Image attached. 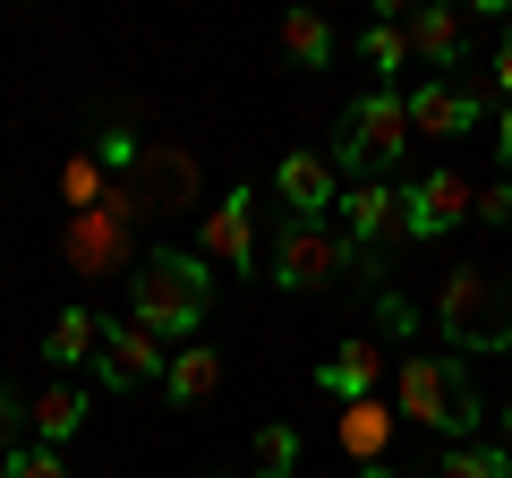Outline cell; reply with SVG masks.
<instances>
[{"label": "cell", "mask_w": 512, "mask_h": 478, "mask_svg": "<svg viewBox=\"0 0 512 478\" xmlns=\"http://www.w3.org/2000/svg\"><path fill=\"white\" fill-rule=\"evenodd\" d=\"M205 308H214V265H205V257H188V248H154V257L128 265V316H137L154 342L197 333Z\"/></svg>", "instance_id": "obj_1"}, {"label": "cell", "mask_w": 512, "mask_h": 478, "mask_svg": "<svg viewBox=\"0 0 512 478\" xmlns=\"http://www.w3.org/2000/svg\"><path fill=\"white\" fill-rule=\"evenodd\" d=\"M393 419H410V427H427V436H453V444H470V427L487 419V402H478V385H470V368L461 359H402L393 368Z\"/></svg>", "instance_id": "obj_2"}, {"label": "cell", "mask_w": 512, "mask_h": 478, "mask_svg": "<svg viewBox=\"0 0 512 478\" xmlns=\"http://www.w3.org/2000/svg\"><path fill=\"white\" fill-rule=\"evenodd\" d=\"M436 333L470 359V350H512V316H504V282L487 265H453L436 282Z\"/></svg>", "instance_id": "obj_3"}, {"label": "cell", "mask_w": 512, "mask_h": 478, "mask_svg": "<svg viewBox=\"0 0 512 478\" xmlns=\"http://www.w3.org/2000/svg\"><path fill=\"white\" fill-rule=\"evenodd\" d=\"M402 154H410V94H402V86H367L359 103H350V120H342L333 171H350V180H376V171H393Z\"/></svg>", "instance_id": "obj_4"}, {"label": "cell", "mask_w": 512, "mask_h": 478, "mask_svg": "<svg viewBox=\"0 0 512 478\" xmlns=\"http://www.w3.org/2000/svg\"><path fill=\"white\" fill-rule=\"evenodd\" d=\"M350 265H359L350 231H333V222H282V239H274V282L282 291H333Z\"/></svg>", "instance_id": "obj_5"}, {"label": "cell", "mask_w": 512, "mask_h": 478, "mask_svg": "<svg viewBox=\"0 0 512 478\" xmlns=\"http://www.w3.org/2000/svg\"><path fill=\"white\" fill-rule=\"evenodd\" d=\"M128 188H137V205H154V214H180V205H197L205 171L188 146H171V137H154L146 154H137V171H128Z\"/></svg>", "instance_id": "obj_6"}, {"label": "cell", "mask_w": 512, "mask_h": 478, "mask_svg": "<svg viewBox=\"0 0 512 478\" xmlns=\"http://www.w3.org/2000/svg\"><path fill=\"white\" fill-rule=\"evenodd\" d=\"M163 342H154L137 316H120V325H103V359H94V376H103L111 393H137V385H163Z\"/></svg>", "instance_id": "obj_7"}, {"label": "cell", "mask_w": 512, "mask_h": 478, "mask_svg": "<svg viewBox=\"0 0 512 478\" xmlns=\"http://www.w3.org/2000/svg\"><path fill=\"white\" fill-rule=\"evenodd\" d=\"M470 214H478V188L461 180V171H427V180L402 197V231L410 239H444V231H461Z\"/></svg>", "instance_id": "obj_8"}, {"label": "cell", "mask_w": 512, "mask_h": 478, "mask_svg": "<svg viewBox=\"0 0 512 478\" xmlns=\"http://www.w3.org/2000/svg\"><path fill=\"white\" fill-rule=\"evenodd\" d=\"M487 111H495L487 86H444V77H427V86H410V137H470Z\"/></svg>", "instance_id": "obj_9"}, {"label": "cell", "mask_w": 512, "mask_h": 478, "mask_svg": "<svg viewBox=\"0 0 512 478\" xmlns=\"http://www.w3.org/2000/svg\"><path fill=\"white\" fill-rule=\"evenodd\" d=\"M274 197H282L291 222H325L333 205H342V180H333L325 154H282V163H274Z\"/></svg>", "instance_id": "obj_10"}, {"label": "cell", "mask_w": 512, "mask_h": 478, "mask_svg": "<svg viewBox=\"0 0 512 478\" xmlns=\"http://www.w3.org/2000/svg\"><path fill=\"white\" fill-rule=\"evenodd\" d=\"M248 188H231L222 205H205V265H222V274H248L256 265V214H248Z\"/></svg>", "instance_id": "obj_11"}, {"label": "cell", "mask_w": 512, "mask_h": 478, "mask_svg": "<svg viewBox=\"0 0 512 478\" xmlns=\"http://www.w3.org/2000/svg\"><path fill=\"white\" fill-rule=\"evenodd\" d=\"M333 214H342V231H350V248H359V257L376 248V239H393V231H402V197H393L384 180H350Z\"/></svg>", "instance_id": "obj_12"}, {"label": "cell", "mask_w": 512, "mask_h": 478, "mask_svg": "<svg viewBox=\"0 0 512 478\" xmlns=\"http://www.w3.org/2000/svg\"><path fill=\"white\" fill-rule=\"evenodd\" d=\"M316 385H325L333 402H376V385H384V350L359 333V342H342L325 368H316Z\"/></svg>", "instance_id": "obj_13"}, {"label": "cell", "mask_w": 512, "mask_h": 478, "mask_svg": "<svg viewBox=\"0 0 512 478\" xmlns=\"http://www.w3.org/2000/svg\"><path fill=\"white\" fill-rule=\"evenodd\" d=\"M333 436H342V453L359 461V470H376V461H384V444H393V410H384V402H342Z\"/></svg>", "instance_id": "obj_14"}, {"label": "cell", "mask_w": 512, "mask_h": 478, "mask_svg": "<svg viewBox=\"0 0 512 478\" xmlns=\"http://www.w3.org/2000/svg\"><path fill=\"white\" fill-rule=\"evenodd\" d=\"M402 35H410V60H427V69H453V60H461V18H453V9H436V0L410 9Z\"/></svg>", "instance_id": "obj_15"}, {"label": "cell", "mask_w": 512, "mask_h": 478, "mask_svg": "<svg viewBox=\"0 0 512 478\" xmlns=\"http://www.w3.org/2000/svg\"><path fill=\"white\" fill-rule=\"evenodd\" d=\"M43 359H52V368L103 359V316H94V308H60V316H52V333H43Z\"/></svg>", "instance_id": "obj_16"}, {"label": "cell", "mask_w": 512, "mask_h": 478, "mask_svg": "<svg viewBox=\"0 0 512 478\" xmlns=\"http://www.w3.org/2000/svg\"><path fill=\"white\" fill-rule=\"evenodd\" d=\"M163 393H171V402H205V393H222V350L214 342H188L180 359L163 368Z\"/></svg>", "instance_id": "obj_17"}, {"label": "cell", "mask_w": 512, "mask_h": 478, "mask_svg": "<svg viewBox=\"0 0 512 478\" xmlns=\"http://www.w3.org/2000/svg\"><path fill=\"white\" fill-rule=\"evenodd\" d=\"M77 427H86V393H77V385H43L35 393V444H52V453H60Z\"/></svg>", "instance_id": "obj_18"}, {"label": "cell", "mask_w": 512, "mask_h": 478, "mask_svg": "<svg viewBox=\"0 0 512 478\" xmlns=\"http://www.w3.org/2000/svg\"><path fill=\"white\" fill-rule=\"evenodd\" d=\"M282 52H291L299 69H325L333 60V26L316 18V9H291V18H282Z\"/></svg>", "instance_id": "obj_19"}, {"label": "cell", "mask_w": 512, "mask_h": 478, "mask_svg": "<svg viewBox=\"0 0 512 478\" xmlns=\"http://www.w3.org/2000/svg\"><path fill=\"white\" fill-rule=\"evenodd\" d=\"M367 69H376V86H402V69H410L402 18H376V26H367Z\"/></svg>", "instance_id": "obj_20"}, {"label": "cell", "mask_w": 512, "mask_h": 478, "mask_svg": "<svg viewBox=\"0 0 512 478\" xmlns=\"http://www.w3.org/2000/svg\"><path fill=\"white\" fill-rule=\"evenodd\" d=\"M436 478H512V453L504 444H453L436 461Z\"/></svg>", "instance_id": "obj_21"}, {"label": "cell", "mask_w": 512, "mask_h": 478, "mask_svg": "<svg viewBox=\"0 0 512 478\" xmlns=\"http://www.w3.org/2000/svg\"><path fill=\"white\" fill-rule=\"evenodd\" d=\"M299 470V427H256V478H291Z\"/></svg>", "instance_id": "obj_22"}, {"label": "cell", "mask_w": 512, "mask_h": 478, "mask_svg": "<svg viewBox=\"0 0 512 478\" xmlns=\"http://www.w3.org/2000/svg\"><path fill=\"white\" fill-rule=\"evenodd\" d=\"M18 444H35V402H18V393L0 385V461L18 453Z\"/></svg>", "instance_id": "obj_23"}, {"label": "cell", "mask_w": 512, "mask_h": 478, "mask_svg": "<svg viewBox=\"0 0 512 478\" xmlns=\"http://www.w3.org/2000/svg\"><path fill=\"white\" fill-rule=\"evenodd\" d=\"M0 478H69V470H60V453H52V444H18V453L0 461Z\"/></svg>", "instance_id": "obj_24"}, {"label": "cell", "mask_w": 512, "mask_h": 478, "mask_svg": "<svg viewBox=\"0 0 512 478\" xmlns=\"http://www.w3.org/2000/svg\"><path fill=\"white\" fill-rule=\"evenodd\" d=\"M478 86H487V103H495V111H504V103H512V35H504V43H495V69H487V77H478Z\"/></svg>", "instance_id": "obj_25"}, {"label": "cell", "mask_w": 512, "mask_h": 478, "mask_svg": "<svg viewBox=\"0 0 512 478\" xmlns=\"http://www.w3.org/2000/svg\"><path fill=\"white\" fill-rule=\"evenodd\" d=\"M478 222H512V180H487V188H478Z\"/></svg>", "instance_id": "obj_26"}, {"label": "cell", "mask_w": 512, "mask_h": 478, "mask_svg": "<svg viewBox=\"0 0 512 478\" xmlns=\"http://www.w3.org/2000/svg\"><path fill=\"white\" fill-rule=\"evenodd\" d=\"M495 163H504V171H512V103H504V111H495Z\"/></svg>", "instance_id": "obj_27"}, {"label": "cell", "mask_w": 512, "mask_h": 478, "mask_svg": "<svg viewBox=\"0 0 512 478\" xmlns=\"http://www.w3.org/2000/svg\"><path fill=\"white\" fill-rule=\"evenodd\" d=\"M367 478H427V470H393V461H376V470H367Z\"/></svg>", "instance_id": "obj_28"}, {"label": "cell", "mask_w": 512, "mask_h": 478, "mask_svg": "<svg viewBox=\"0 0 512 478\" xmlns=\"http://www.w3.org/2000/svg\"><path fill=\"white\" fill-rule=\"evenodd\" d=\"M0 274H9V265H0Z\"/></svg>", "instance_id": "obj_29"}]
</instances>
